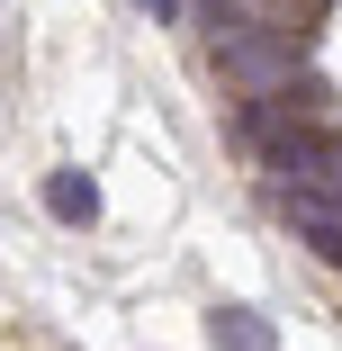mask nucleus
<instances>
[{
    "mask_svg": "<svg viewBox=\"0 0 342 351\" xmlns=\"http://www.w3.org/2000/svg\"><path fill=\"white\" fill-rule=\"evenodd\" d=\"M45 217H54V226H90V217H99V189H90L82 171H54V180H45Z\"/></svg>",
    "mask_w": 342,
    "mask_h": 351,
    "instance_id": "20e7f679",
    "label": "nucleus"
},
{
    "mask_svg": "<svg viewBox=\"0 0 342 351\" xmlns=\"http://www.w3.org/2000/svg\"><path fill=\"white\" fill-rule=\"evenodd\" d=\"M217 27V73L234 82V90H280V82H297L306 73V45H315V27H297V19H280V10H252V19H208Z\"/></svg>",
    "mask_w": 342,
    "mask_h": 351,
    "instance_id": "f257e3e1",
    "label": "nucleus"
},
{
    "mask_svg": "<svg viewBox=\"0 0 342 351\" xmlns=\"http://www.w3.org/2000/svg\"><path fill=\"white\" fill-rule=\"evenodd\" d=\"M208 342H217V351H280L270 315H252V306H234V298H217V306H208Z\"/></svg>",
    "mask_w": 342,
    "mask_h": 351,
    "instance_id": "7ed1b4c3",
    "label": "nucleus"
},
{
    "mask_svg": "<svg viewBox=\"0 0 342 351\" xmlns=\"http://www.w3.org/2000/svg\"><path fill=\"white\" fill-rule=\"evenodd\" d=\"M270 207L297 226V243H306L315 261H342V198H333V189H315V180H270Z\"/></svg>",
    "mask_w": 342,
    "mask_h": 351,
    "instance_id": "f03ea898",
    "label": "nucleus"
},
{
    "mask_svg": "<svg viewBox=\"0 0 342 351\" xmlns=\"http://www.w3.org/2000/svg\"><path fill=\"white\" fill-rule=\"evenodd\" d=\"M145 10H154V19H180V0H145Z\"/></svg>",
    "mask_w": 342,
    "mask_h": 351,
    "instance_id": "39448f33",
    "label": "nucleus"
}]
</instances>
